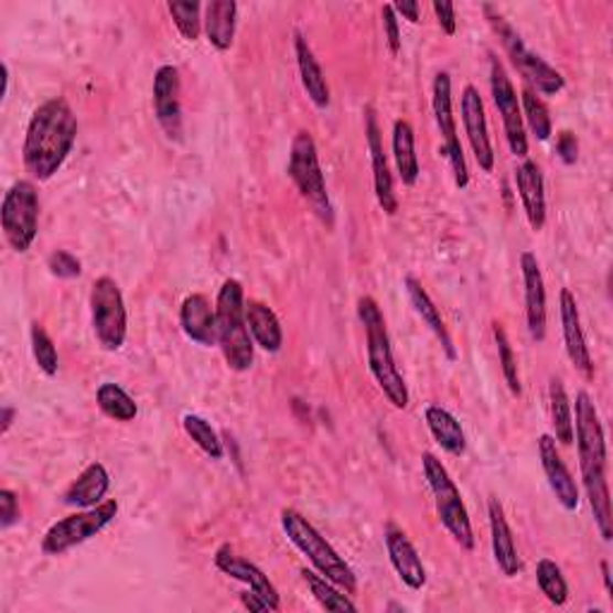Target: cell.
<instances>
[{"instance_id": "obj_24", "label": "cell", "mask_w": 613, "mask_h": 613, "mask_svg": "<svg viewBox=\"0 0 613 613\" xmlns=\"http://www.w3.org/2000/svg\"><path fill=\"white\" fill-rule=\"evenodd\" d=\"M490 529H492V551H494V561L498 566L501 573L506 578H515L523 570V561L518 556V549H515V539H513V529L506 520L504 506L496 496L490 498Z\"/></svg>"}, {"instance_id": "obj_27", "label": "cell", "mask_w": 613, "mask_h": 613, "mask_svg": "<svg viewBox=\"0 0 613 613\" xmlns=\"http://www.w3.org/2000/svg\"><path fill=\"white\" fill-rule=\"evenodd\" d=\"M245 319L255 345H259L264 353H271V355L281 353L283 326L278 322V316L269 304H264L259 300L245 302Z\"/></svg>"}, {"instance_id": "obj_45", "label": "cell", "mask_w": 613, "mask_h": 613, "mask_svg": "<svg viewBox=\"0 0 613 613\" xmlns=\"http://www.w3.org/2000/svg\"><path fill=\"white\" fill-rule=\"evenodd\" d=\"M431 8H434V15H437V20H439L441 30H443L445 34H449V36H453L455 30H458L455 6H451V3H441V0H434V3H431Z\"/></svg>"}, {"instance_id": "obj_23", "label": "cell", "mask_w": 613, "mask_h": 613, "mask_svg": "<svg viewBox=\"0 0 613 613\" xmlns=\"http://www.w3.org/2000/svg\"><path fill=\"white\" fill-rule=\"evenodd\" d=\"M515 187H518L529 228L533 230L545 228L547 223L545 175H541V169L535 161L525 159L518 169H515Z\"/></svg>"}, {"instance_id": "obj_3", "label": "cell", "mask_w": 613, "mask_h": 613, "mask_svg": "<svg viewBox=\"0 0 613 613\" xmlns=\"http://www.w3.org/2000/svg\"><path fill=\"white\" fill-rule=\"evenodd\" d=\"M357 316L362 326H365V341H367V365L374 376L376 386L381 388L386 400L391 402L396 410H406L410 406V394L406 379L396 367L391 338L386 331V319L376 304L374 298L365 295L357 300Z\"/></svg>"}, {"instance_id": "obj_40", "label": "cell", "mask_w": 613, "mask_h": 613, "mask_svg": "<svg viewBox=\"0 0 613 613\" xmlns=\"http://www.w3.org/2000/svg\"><path fill=\"white\" fill-rule=\"evenodd\" d=\"M30 336H32V353H34L39 369L44 372L46 376L58 374V351H55L49 331L41 326L39 322H34Z\"/></svg>"}, {"instance_id": "obj_20", "label": "cell", "mask_w": 613, "mask_h": 613, "mask_svg": "<svg viewBox=\"0 0 613 613\" xmlns=\"http://www.w3.org/2000/svg\"><path fill=\"white\" fill-rule=\"evenodd\" d=\"M384 541H386L388 561H391L400 582L415 592L422 590L427 584V568L420 559V553H417L415 545L410 541V537L402 533L400 527L388 525L384 533Z\"/></svg>"}, {"instance_id": "obj_47", "label": "cell", "mask_w": 613, "mask_h": 613, "mask_svg": "<svg viewBox=\"0 0 613 613\" xmlns=\"http://www.w3.org/2000/svg\"><path fill=\"white\" fill-rule=\"evenodd\" d=\"M240 602H243V606H245L247 611H255V613L271 611V609H269V604H267V602H264V599H261L259 594H255L252 590L243 592V594H240Z\"/></svg>"}, {"instance_id": "obj_16", "label": "cell", "mask_w": 613, "mask_h": 613, "mask_svg": "<svg viewBox=\"0 0 613 613\" xmlns=\"http://www.w3.org/2000/svg\"><path fill=\"white\" fill-rule=\"evenodd\" d=\"M460 116H463L467 142L472 147V153H475L480 169L484 173H492L494 163H496V153L492 147V139H490V125H486L484 101H482L480 92L472 85H467L463 89V96H460Z\"/></svg>"}, {"instance_id": "obj_43", "label": "cell", "mask_w": 613, "mask_h": 613, "mask_svg": "<svg viewBox=\"0 0 613 613\" xmlns=\"http://www.w3.org/2000/svg\"><path fill=\"white\" fill-rule=\"evenodd\" d=\"M20 520V501L12 490H0V527L8 529Z\"/></svg>"}, {"instance_id": "obj_26", "label": "cell", "mask_w": 613, "mask_h": 613, "mask_svg": "<svg viewBox=\"0 0 613 613\" xmlns=\"http://www.w3.org/2000/svg\"><path fill=\"white\" fill-rule=\"evenodd\" d=\"M406 292H408V298H410V304L415 306L417 316L422 319V324H424L431 333H434L437 341L441 343L445 357H449L451 362H455V359H458V351H455V345H453V338H451L449 329H445V324H443L441 312H439V306L434 304V300L429 298V292L422 288V283L417 281L415 276H408V278H406Z\"/></svg>"}, {"instance_id": "obj_28", "label": "cell", "mask_w": 613, "mask_h": 613, "mask_svg": "<svg viewBox=\"0 0 613 613\" xmlns=\"http://www.w3.org/2000/svg\"><path fill=\"white\" fill-rule=\"evenodd\" d=\"M238 26V3L233 0H212L204 6V30L206 39L216 51H228Z\"/></svg>"}, {"instance_id": "obj_31", "label": "cell", "mask_w": 613, "mask_h": 613, "mask_svg": "<svg viewBox=\"0 0 613 613\" xmlns=\"http://www.w3.org/2000/svg\"><path fill=\"white\" fill-rule=\"evenodd\" d=\"M391 149H394V161L402 185L412 187L420 178V159L415 151V130L410 120L398 118L394 122V135H391Z\"/></svg>"}, {"instance_id": "obj_48", "label": "cell", "mask_w": 613, "mask_h": 613, "mask_svg": "<svg viewBox=\"0 0 613 613\" xmlns=\"http://www.w3.org/2000/svg\"><path fill=\"white\" fill-rule=\"evenodd\" d=\"M12 417H15V410H12L10 406L3 408V434H8L10 427H12Z\"/></svg>"}, {"instance_id": "obj_29", "label": "cell", "mask_w": 613, "mask_h": 613, "mask_svg": "<svg viewBox=\"0 0 613 613\" xmlns=\"http://www.w3.org/2000/svg\"><path fill=\"white\" fill-rule=\"evenodd\" d=\"M295 58H298V69H300V79H302V87L310 96V101L316 108H329L331 104V89L326 85V77H324V69L319 65V61L314 58V53L306 44V39L302 34L295 36Z\"/></svg>"}, {"instance_id": "obj_14", "label": "cell", "mask_w": 613, "mask_h": 613, "mask_svg": "<svg viewBox=\"0 0 613 613\" xmlns=\"http://www.w3.org/2000/svg\"><path fill=\"white\" fill-rule=\"evenodd\" d=\"M153 116L165 137L183 139V106H180V73L175 65H161L153 75Z\"/></svg>"}, {"instance_id": "obj_34", "label": "cell", "mask_w": 613, "mask_h": 613, "mask_svg": "<svg viewBox=\"0 0 613 613\" xmlns=\"http://www.w3.org/2000/svg\"><path fill=\"white\" fill-rule=\"evenodd\" d=\"M302 580L306 582V588H310L312 596L319 602V606L326 609V611H347V613H355L357 606L347 592H341L338 584H333L331 580H326L322 573H314V570H306L302 568Z\"/></svg>"}, {"instance_id": "obj_2", "label": "cell", "mask_w": 613, "mask_h": 613, "mask_svg": "<svg viewBox=\"0 0 613 613\" xmlns=\"http://www.w3.org/2000/svg\"><path fill=\"white\" fill-rule=\"evenodd\" d=\"M576 443L580 458V475L584 494L590 498V508L594 515V525L604 541H611V494L606 480V439L599 412L588 391H580L576 396Z\"/></svg>"}, {"instance_id": "obj_37", "label": "cell", "mask_w": 613, "mask_h": 613, "mask_svg": "<svg viewBox=\"0 0 613 613\" xmlns=\"http://www.w3.org/2000/svg\"><path fill=\"white\" fill-rule=\"evenodd\" d=\"M492 331H494V341H496V351H498V365H501V372H504V379L510 388V394L520 396L523 386H520L518 359H515V353H513L510 341H508V333H506V329L501 322H494Z\"/></svg>"}, {"instance_id": "obj_1", "label": "cell", "mask_w": 613, "mask_h": 613, "mask_svg": "<svg viewBox=\"0 0 613 613\" xmlns=\"http://www.w3.org/2000/svg\"><path fill=\"white\" fill-rule=\"evenodd\" d=\"M77 116L61 96L41 104L26 125L22 161L39 183H46L63 169L77 139Z\"/></svg>"}, {"instance_id": "obj_12", "label": "cell", "mask_w": 613, "mask_h": 613, "mask_svg": "<svg viewBox=\"0 0 613 613\" xmlns=\"http://www.w3.org/2000/svg\"><path fill=\"white\" fill-rule=\"evenodd\" d=\"M431 110H434L437 128L441 132V153L451 163L453 180L458 190H465L470 183L467 163L463 144H460L458 137V125L453 116V96H451V75L439 73L434 77V87H431Z\"/></svg>"}, {"instance_id": "obj_15", "label": "cell", "mask_w": 613, "mask_h": 613, "mask_svg": "<svg viewBox=\"0 0 613 613\" xmlns=\"http://www.w3.org/2000/svg\"><path fill=\"white\" fill-rule=\"evenodd\" d=\"M365 137H367V149L372 157L376 202H379V206L384 208V214L396 216L398 214V194L394 187L391 165H388V159H386L379 118H376L374 106H365Z\"/></svg>"}, {"instance_id": "obj_36", "label": "cell", "mask_w": 613, "mask_h": 613, "mask_svg": "<svg viewBox=\"0 0 613 613\" xmlns=\"http://www.w3.org/2000/svg\"><path fill=\"white\" fill-rule=\"evenodd\" d=\"M537 584L541 594H545L553 606H563L570 596L568 582L563 578V570L559 568V563L551 559H539L537 563Z\"/></svg>"}, {"instance_id": "obj_30", "label": "cell", "mask_w": 613, "mask_h": 613, "mask_svg": "<svg viewBox=\"0 0 613 613\" xmlns=\"http://www.w3.org/2000/svg\"><path fill=\"white\" fill-rule=\"evenodd\" d=\"M424 422L429 434L434 437V441L441 445L445 453H451L455 458L465 455L467 451V439L465 431L460 427V422L455 420V415L449 412L441 406H427L424 408Z\"/></svg>"}, {"instance_id": "obj_13", "label": "cell", "mask_w": 613, "mask_h": 613, "mask_svg": "<svg viewBox=\"0 0 613 613\" xmlns=\"http://www.w3.org/2000/svg\"><path fill=\"white\" fill-rule=\"evenodd\" d=\"M490 85H492V96L501 120H504V132L506 142L510 147V153L518 159H525L529 144L525 135V120H523V108H520V96L515 92L513 82L506 73L504 63H501L496 55H492L490 61Z\"/></svg>"}, {"instance_id": "obj_19", "label": "cell", "mask_w": 613, "mask_h": 613, "mask_svg": "<svg viewBox=\"0 0 613 613\" xmlns=\"http://www.w3.org/2000/svg\"><path fill=\"white\" fill-rule=\"evenodd\" d=\"M539 460H541V470H545L547 482L551 486V492L559 501L561 508L568 513H576L580 506V492L578 484L570 475V470L566 467L563 458L559 453V443L551 434H541L539 437Z\"/></svg>"}, {"instance_id": "obj_46", "label": "cell", "mask_w": 613, "mask_h": 613, "mask_svg": "<svg viewBox=\"0 0 613 613\" xmlns=\"http://www.w3.org/2000/svg\"><path fill=\"white\" fill-rule=\"evenodd\" d=\"M396 15H400L402 20H408L410 24L420 22V3H415V0H398V3H391Z\"/></svg>"}, {"instance_id": "obj_25", "label": "cell", "mask_w": 613, "mask_h": 613, "mask_svg": "<svg viewBox=\"0 0 613 613\" xmlns=\"http://www.w3.org/2000/svg\"><path fill=\"white\" fill-rule=\"evenodd\" d=\"M110 490V475L104 463H92L79 472V477L67 486L63 494V504L73 508H94L104 504Z\"/></svg>"}, {"instance_id": "obj_42", "label": "cell", "mask_w": 613, "mask_h": 613, "mask_svg": "<svg viewBox=\"0 0 613 613\" xmlns=\"http://www.w3.org/2000/svg\"><path fill=\"white\" fill-rule=\"evenodd\" d=\"M381 22H384V34H386L388 51L398 55L400 53V26H398V15L394 12L391 3H386L381 8Z\"/></svg>"}, {"instance_id": "obj_4", "label": "cell", "mask_w": 613, "mask_h": 613, "mask_svg": "<svg viewBox=\"0 0 613 613\" xmlns=\"http://www.w3.org/2000/svg\"><path fill=\"white\" fill-rule=\"evenodd\" d=\"M216 331L223 359L233 372H247L255 365V341L249 336L245 319L243 283L228 278L216 295Z\"/></svg>"}, {"instance_id": "obj_7", "label": "cell", "mask_w": 613, "mask_h": 613, "mask_svg": "<svg viewBox=\"0 0 613 613\" xmlns=\"http://www.w3.org/2000/svg\"><path fill=\"white\" fill-rule=\"evenodd\" d=\"M484 12H486V20L492 24V30L501 39V46L506 49L508 58L513 61L515 69L525 77V82H529V85L545 96H556L559 92H563L566 79L559 69L551 67L545 58H539L537 53L529 51L525 46L523 36L513 30V26L506 22V18H501L498 12H494L492 6H484Z\"/></svg>"}, {"instance_id": "obj_5", "label": "cell", "mask_w": 613, "mask_h": 613, "mask_svg": "<svg viewBox=\"0 0 613 613\" xmlns=\"http://www.w3.org/2000/svg\"><path fill=\"white\" fill-rule=\"evenodd\" d=\"M281 527L290 545L314 566L316 573H322L326 580L338 584L347 594L357 592V578L353 568L345 563V559H341L338 551L329 545L326 537L319 535V529L302 513H298L295 508H283Z\"/></svg>"}, {"instance_id": "obj_49", "label": "cell", "mask_w": 613, "mask_h": 613, "mask_svg": "<svg viewBox=\"0 0 613 613\" xmlns=\"http://www.w3.org/2000/svg\"><path fill=\"white\" fill-rule=\"evenodd\" d=\"M602 573H604V584H606V592H611V573H609V563L602 561Z\"/></svg>"}, {"instance_id": "obj_44", "label": "cell", "mask_w": 613, "mask_h": 613, "mask_svg": "<svg viewBox=\"0 0 613 613\" xmlns=\"http://www.w3.org/2000/svg\"><path fill=\"white\" fill-rule=\"evenodd\" d=\"M556 153L566 165H573L578 161V137L570 130H563L556 139Z\"/></svg>"}, {"instance_id": "obj_18", "label": "cell", "mask_w": 613, "mask_h": 613, "mask_svg": "<svg viewBox=\"0 0 613 613\" xmlns=\"http://www.w3.org/2000/svg\"><path fill=\"white\" fill-rule=\"evenodd\" d=\"M523 283H525V316L527 331L533 341L541 343L547 338V288L545 276H541L539 261L533 252L520 255Z\"/></svg>"}, {"instance_id": "obj_32", "label": "cell", "mask_w": 613, "mask_h": 613, "mask_svg": "<svg viewBox=\"0 0 613 613\" xmlns=\"http://www.w3.org/2000/svg\"><path fill=\"white\" fill-rule=\"evenodd\" d=\"M549 412H551V424H553V439L561 445H573L576 429H573V402H570L566 386L553 376L549 381Z\"/></svg>"}, {"instance_id": "obj_10", "label": "cell", "mask_w": 613, "mask_h": 613, "mask_svg": "<svg viewBox=\"0 0 613 613\" xmlns=\"http://www.w3.org/2000/svg\"><path fill=\"white\" fill-rule=\"evenodd\" d=\"M118 501L110 498L94 508H82L79 513L67 515L46 529L44 539H41V551L46 556H63L69 549L85 545L118 518Z\"/></svg>"}, {"instance_id": "obj_39", "label": "cell", "mask_w": 613, "mask_h": 613, "mask_svg": "<svg viewBox=\"0 0 613 613\" xmlns=\"http://www.w3.org/2000/svg\"><path fill=\"white\" fill-rule=\"evenodd\" d=\"M202 6L200 3H169V12H171V18L178 26V32L183 34L185 41H197L200 34H202V24H204V18H202Z\"/></svg>"}, {"instance_id": "obj_35", "label": "cell", "mask_w": 613, "mask_h": 613, "mask_svg": "<svg viewBox=\"0 0 613 613\" xmlns=\"http://www.w3.org/2000/svg\"><path fill=\"white\" fill-rule=\"evenodd\" d=\"M520 108H523V120L529 125V130L539 139V142H547L553 132L551 116L547 104L539 99L535 89L525 87L520 94Z\"/></svg>"}, {"instance_id": "obj_38", "label": "cell", "mask_w": 613, "mask_h": 613, "mask_svg": "<svg viewBox=\"0 0 613 613\" xmlns=\"http://www.w3.org/2000/svg\"><path fill=\"white\" fill-rule=\"evenodd\" d=\"M183 429L185 434L200 445V449L212 458V460H221L223 458V443L216 434V429L208 424L204 417L200 415H185L183 417Z\"/></svg>"}, {"instance_id": "obj_33", "label": "cell", "mask_w": 613, "mask_h": 613, "mask_svg": "<svg viewBox=\"0 0 613 613\" xmlns=\"http://www.w3.org/2000/svg\"><path fill=\"white\" fill-rule=\"evenodd\" d=\"M96 406L108 420L116 422H132L139 412L135 398L114 381H106L96 388Z\"/></svg>"}, {"instance_id": "obj_11", "label": "cell", "mask_w": 613, "mask_h": 613, "mask_svg": "<svg viewBox=\"0 0 613 613\" xmlns=\"http://www.w3.org/2000/svg\"><path fill=\"white\" fill-rule=\"evenodd\" d=\"M92 326L99 345L108 353H118L128 338V310L120 286L110 276L96 278L89 295Z\"/></svg>"}, {"instance_id": "obj_22", "label": "cell", "mask_w": 613, "mask_h": 613, "mask_svg": "<svg viewBox=\"0 0 613 613\" xmlns=\"http://www.w3.org/2000/svg\"><path fill=\"white\" fill-rule=\"evenodd\" d=\"M180 326L183 333L202 347L218 345V331H216V310L202 292H192L180 304Z\"/></svg>"}, {"instance_id": "obj_17", "label": "cell", "mask_w": 613, "mask_h": 613, "mask_svg": "<svg viewBox=\"0 0 613 613\" xmlns=\"http://www.w3.org/2000/svg\"><path fill=\"white\" fill-rule=\"evenodd\" d=\"M214 566L221 570L223 576H228L233 580L247 584L249 590L259 594L264 602L269 604L271 611H281V594H278L276 584L269 580V576L264 573V570L259 566H255L252 561H247V559H243V556L235 553L230 545H221L216 549Z\"/></svg>"}, {"instance_id": "obj_6", "label": "cell", "mask_w": 613, "mask_h": 613, "mask_svg": "<svg viewBox=\"0 0 613 613\" xmlns=\"http://www.w3.org/2000/svg\"><path fill=\"white\" fill-rule=\"evenodd\" d=\"M422 472L431 496H434V508L441 525L449 529V535L458 541L460 549L472 551L475 549V533H472L470 513L465 508L463 496H460V490L449 475V470H445V465L434 453H424Z\"/></svg>"}, {"instance_id": "obj_21", "label": "cell", "mask_w": 613, "mask_h": 613, "mask_svg": "<svg viewBox=\"0 0 613 613\" xmlns=\"http://www.w3.org/2000/svg\"><path fill=\"white\" fill-rule=\"evenodd\" d=\"M561 326H563V343L570 365H573L582 376L592 379L594 376V365L588 341H584L582 324H580V310L576 295L568 288L561 290Z\"/></svg>"}, {"instance_id": "obj_41", "label": "cell", "mask_w": 613, "mask_h": 613, "mask_svg": "<svg viewBox=\"0 0 613 613\" xmlns=\"http://www.w3.org/2000/svg\"><path fill=\"white\" fill-rule=\"evenodd\" d=\"M46 267L51 276L65 278V281H73V278L82 276V261L73 252H67V249H55V252H51L46 259Z\"/></svg>"}, {"instance_id": "obj_8", "label": "cell", "mask_w": 613, "mask_h": 613, "mask_svg": "<svg viewBox=\"0 0 613 613\" xmlns=\"http://www.w3.org/2000/svg\"><path fill=\"white\" fill-rule=\"evenodd\" d=\"M288 175L295 183L298 192L312 204L314 212L324 223H333V206L326 192V178L322 171V161H319V151L314 144V137L300 130L292 137L290 144V159H288Z\"/></svg>"}, {"instance_id": "obj_9", "label": "cell", "mask_w": 613, "mask_h": 613, "mask_svg": "<svg viewBox=\"0 0 613 613\" xmlns=\"http://www.w3.org/2000/svg\"><path fill=\"white\" fill-rule=\"evenodd\" d=\"M0 226L12 252H30L39 233V192L30 180H18L0 204Z\"/></svg>"}]
</instances>
